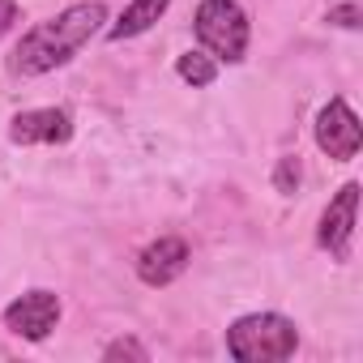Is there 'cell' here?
<instances>
[{
  "instance_id": "1",
  "label": "cell",
  "mask_w": 363,
  "mask_h": 363,
  "mask_svg": "<svg viewBox=\"0 0 363 363\" xmlns=\"http://www.w3.org/2000/svg\"><path fill=\"white\" fill-rule=\"evenodd\" d=\"M103 22H107V9H103V5H73V9H65L56 22L35 26V30L18 43L13 69L26 73V77H39V73L60 69L65 60H73V52H77L82 43H90V39L99 35Z\"/></svg>"
},
{
  "instance_id": "2",
  "label": "cell",
  "mask_w": 363,
  "mask_h": 363,
  "mask_svg": "<svg viewBox=\"0 0 363 363\" xmlns=\"http://www.w3.org/2000/svg\"><path fill=\"white\" fill-rule=\"evenodd\" d=\"M295 346H299V329L278 312H252L227 329V354L240 363H278L291 359Z\"/></svg>"
},
{
  "instance_id": "3",
  "label": "cell",
  "mask_w": 363,
  "mask_h": 363,
  "mask_svg": "<svg viewBox=\"0 0 363 363\" xmlns=\"http://www.w3.org/2000/svg\"><path fill=\"white\" fill-rule=\"evenodd\" d=\"M197 39L227 65L244 60L248 52V13L235 0H201L197 9Z\"/></svg>"
},
{
  "instance_id": "4",
  "label": "cell",
  "mask_w": 363,
  "mask_h": 363,
  "mask_svg": "<svg viewBox=\"0 0 363 363\" xmlns=\"http://www.w3.org/2000/svg\"><path fill=\"white\" fill-rule=\"evenodd\" d=\"M316 145L337 158V162H350L363 145V128H359V116L346 107V99H329L316 116Z\"/></svg>"
},
{
  "instance_id": "5",
  "label": "cell",
  "mask_w": 363,
  "mask_h": 363,
  "mask_svg": "<svg viewBox=\"0 0 363 363\" xmlns=\"http://www.w3.org/2000/svg\"><path fill=\"white\" fill-rule=\"evenodd\" d=\"M56 320H60V295L52 291H26L5 308V325L26 342H43L56 329Z\"/></svg>"
},
{
  "instance_id": "6",
  "label": "cell",
  "mask_w": 363,
  "mask_h": 363,
  "mask_svg": "<svg viewBox=\"0 0 363 363\" xmlns=\"http://www.w3.org/2000/svg\"><path fill=\"white\" fill-rule=\"evenodd\" d=\"M354 214H359V184H342V193L329 201V210L320 214V248H329L337 261L350 257V235H354Z\"/></svg>"
},
{
  "instance_id": "7",
  "label": "cell",
  "mask_w": 363,
  "mask_h": 363,
  "mask_svg": "<svg viewBox=\"0 0 363 363\" xmlns=\"http://www.w3.org/2000/svg\"><path fill=\"white\" fill-rule=\"evenodd\" d=\"M184 269H189V244L175 240V235L154 240V244L137 257V278H141L145 286H167V282H175Z\"/></svg>"
},
{
  "instance_id": "8",
  "label": "cell",
  "mask_w": 363,
  "mask_h": 363,
  "mask_svg": "<svg viewBox=\"0 0 363 363\" xmlns=\"http://www.w3.org/2000/svg\"><path fill=\"white\" fill-rule=\"evenodd\" d=\"M9 137L18 141V145H65L69 137H73V120H69V111H60V107H39V111H22L13 124H9Z\"/></svg>"
},
{
  "instance_id": "9",
  "label": "cell",
  "mask_w": 363,
  "mask_h": 363,
  "mask_svg": "<svg viewBox=\"0 0 363 363\" xmlns=\"http://www.w3.org/2000/svg\"><path fill=\"white\" fill-rule=\"evenodd\" d=\"M167 5H171V0H133V5L116 18V26L107 30V35H111V43H124V39L145 35V30L167 13Z\"/></svg>"
},
{
  "instance_id": "10",
  "label": "cell",
  "mask_w": 363,
  "mask_h": 363,
  "mask_svg": "<svg viewBox=\"0 0 363 363\" xmlns=\"http://www.w3.org/2000/svg\"><path fill=\"white\" fill-rule=\"evenodd\" d=\"M175 73L184 77L189 86H214V77H218V65H214V56H206V52H184L175 60Z\"/></svg>"
},
{
  "instance_id": "11",
  "label": "cell",
  "mask_w": 363,
  "mask_h": 363,
  "mask_svg": "<svg viewBox=\"0 0 363 363\" xmlns=\"http://www.w3.org/2000/svg\"><path fill=\"white\" fill-rule=\"evenodd\" d=\"M274 184H278V193H295V189H299V158H295V154L278 158V171H274Z\"/></svg>"
},
{
  "instance_id": "12",
  "label": "cell",
  "mask_w": 363,
  "mask_h": 363,
  "mask_svg": "<svg viewBox=\"0 0 363 363\" xmlns=\"http://www.w3.org/2000/svg\"><path fill=\"white\" fill-rule=\"evenodd\" d=\"M103 359H137V363H145L150 354H145V346H137L133 337H116V342L103 350Z\"/></svg>"
},
{
  "instance_id": "13",
  "label": "cell",
  "mask_w": 363,
  "mask_h": 363,
  "mask_svg": "<svg viewBox=\"0 0 363 363\" xmlns=\"http://www.w3.org/2000/svg\"><path fill=\"white\" fill-rule=\"evenodd\" d=\"M359 18H363L359 5H337V9H329V22H333V26H346V30H354Z\"/></svg>"
},
{
  "instance_id": "14",
  "label": "cell",
  "mask_w": 363,
  "mask_h": 363,
  "mask_svg": "<svg viewBox=\"0 0 363 363\" xmlns=\"http://www.w3.org/2000/svg\"><path fill=\"white\" fill-rule=\"evenodd\" d=\"M13 22H18V5H13V0H0V39L9 35Z\"/></svg>"
}]
</instances>
